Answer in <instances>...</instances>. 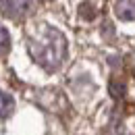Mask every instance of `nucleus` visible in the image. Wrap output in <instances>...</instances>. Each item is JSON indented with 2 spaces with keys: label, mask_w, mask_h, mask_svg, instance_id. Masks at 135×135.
Returning <instances> with one entry per match:
<instances>
[{
  "label": "nucleus",
  "mask_w": 135,
  "mask_h": 135,
  "mask_svg": "<svg viewBox=\"0 0 135 135\" xmlns=\"http://www.w3.org/2000/svg\"><path fill=\"white\" fill-rule=\"evenodd\" d=\"M108 87H110V94H112L114 98H120V96L125 94V83H120L117 79H112V81L108 83Z\"/></svg>",
  "instance_id": "nucleus-6"
},
{
  "label": "nucleus",
  "mask_w": 135,
  "mask_h": 135,
  "mask_svg": "<svg viewBox=\"0 0 135 135\" xmlns=\"http://www.w3.org/2000/svg\"><path fill=\"white\" fill-rule=\"evenodd\" d=\"M114 13L120 21H135V0H117Z\"/></svg>",
  "instance_id": "nucleus-3"
},
{
  "label": "nucleus",
  "mask_w": 135,
  "mask_h": 135,
  "mask_svg": "<svg viewBox=\"0 0 135 135\" xmlns=\"http://www.w3.org/2000/svg\"><path fill=\"white\" fill-rule=\"evenodd\" d=\"M33 0H0V13L8 19H19L29 13Z\"/></svg>",
  "instance_id": "nucleus-2"
},
{
  "label": "nucleus",
  "mask_w": 135,
  "mask_h": 135,
  "mask_svg": "<svg viewBox=\"0 0 135 135\" xmlns=\"http://www.w3.org/2000/svg\"><path fill=\"white\" fill-rule=\"evenodd\" d=\"M8 44H11V37H8V31L0 25V54L8 50Z\"/></svg>",
  "instance_id": "nucleus-7"
},
{
  "label": "nucleus",
  "mask_w": 135,
  "mask_h": 135,
  "mask_svg": "<svg viewBox=\"0 0 135 135\" xmlns=\"http://www.w3.org/2000/svg\"><path fill=\"white\" fill-rule=\"evenodd\" d=\"M13 110H15V100H13V96L6 94V91H0V118L8 117Z\"/></svg>",
  "instance_id": "nucleus-4"
},
{
  "label": "nucleus",
  "mask_w": 135,
  "mask_h": 135,
  "mask_svg": "<svg viewBox=\"0 0 135 135\" xmlns=\"http://www.w3.org/2000/svg\"><path fill=\"white\" fill-rule=\"evenodd\" d=\"M29 56L46 71H56L65 62L67 56V37L50 25H42V29L29 37L27 44Z\"/></svg>",
  "instance_id": "nucleus-1"
},
{
  "label": "nucleus",
  "mask_w": 135,
  "mask_h": 135,
  "mask_svg": "<svg viewBox=\"0 0 135 135\" xmlns=\"http://www.w3.org/2000/svg\"><path fill=\"white\" fill-rule=\"evenodd\" d=\"M102 135H127L125 131H123V125L120 123H117V120H112L106 129H104V133Z\"/></svg>",
  "instance_id": "nucleus-5"
}]
</instances>
